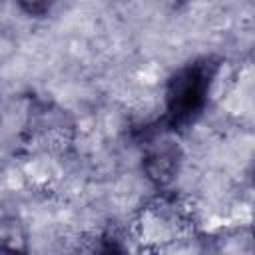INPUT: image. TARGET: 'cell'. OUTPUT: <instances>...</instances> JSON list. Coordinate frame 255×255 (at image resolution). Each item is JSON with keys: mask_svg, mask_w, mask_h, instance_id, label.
<instances>
[{"mask_svg": "<svg viewBox=\"0 0 255 255\" xmlns=\"http://www.w3.org/2000/svg\"><path fill=\"white\" fill-rule=\"evenodd\" d=\"M253 237H255V223H253Z\"/></svg>", "mask_w": 255, "mask_h": 255, "instance_id": "6", "label": "cell"}, {"mask_svg": "<svg viewBox=\"0 0 255 255\" xmlns=\"http://www.w3.org/2000/svg\"><path fill=\"white\" fill-rule=\"evenodd\" d=\"M179 157H181L179 147L169 135L165 133L153 135L143 151V159H141L143 173L155 185H167L177 173Z\"/></svg>", "mask_w": 255, "mask_h": 255, "instance_id": "2", "label": "cell"}, {"mask_svg": "<svg viewBox=\"0 0 255 255\" xmlns=\"http://www.w3.org/2000/svg\"><path fill=\"white\" fill-rule=\"evenodd\" d=\"M12 223V231H10V225L8 221L2 225V239H0V245L4 249H24V239L22 235L16 231V221H10Z\"/></svg>", "mask_w": 255, "mask_h": 255, "instance_id": "4", "label": "cell"}, {"mask_svg": "<svg viewBox=\"0 0 255 255\" xmlns=\"http://www.w3.org/2000/svg\"><path fill=\"white\" fill-rule=\"evenodd\" d=\"M217 60L199 58L177 70L165 90V124L167 129H179L197 120L203 112L211 82L217 74Z\"/></svg>", "mask_w": 255, "mask_h": 255, "instance_id": "1", "label": "cell"}, {"mask_svg": "<svg viewBox=\"0 0 255 255\" xmlns=\"http://www.w3.org/2000/svg\"><path fill=\"white\" fill-rule=\"evenodd\" d=\"M253 181H255V165H253Z\"/></svg>", "mask_w": 255, "mask_h": 255, "instance_id": "5", "label": "cell"}, {"mask_svg": "<svg viewBox=\"0 0 255 255\" xmlns=\"http://www.w3.org/2000/svg\"><path fill=\"white\" fill-rule=\"evenodd\" d=\"M18 6L28 14V16H34V18H42L46 14L52 12V8L56 6L58 0H16Z\"/></svg>", "mask_w": 255, "mask_h": 255, "instance_id": "3", "label": "cell"}]
</instances>
